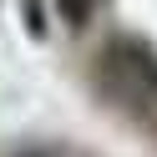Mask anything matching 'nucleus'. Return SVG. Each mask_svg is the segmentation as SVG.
<instances>
[{"mask_svg": "<svg viewBox=\"0 0 157 157\" xmlns=\"http://www.w3.org/2000/svg\"><path fill=\"white\" fill-rule=\"evenodd\" d=\"M101 81L117 101H147L157 91V61L137 46H112L101 56Z\"/></svg>", "mask_w": 157, "mask_h": 157, "instance_id": "1", "label": "nucleus"}, {"mask_svg": "<svg viewBox=\"0 0 157 157\" xmlns=\"http://www.w3.org/2000/svg\"><path fill=\"white\" fill-rule=\"evenodd\" d=\"M56 10L66 15V25H86L96 10V0H56Z\"/></svg>", "mask_w": 157, "mask_h": 157, "instance_id": "2", "label": "nucleus"}]
</instances>
